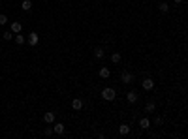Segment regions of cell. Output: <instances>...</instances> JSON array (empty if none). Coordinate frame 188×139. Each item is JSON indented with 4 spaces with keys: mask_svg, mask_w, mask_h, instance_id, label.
<instances>
[{
    "mask_svg": "<svg viewBox=\"0 0 188 139\" xmlns=\"http://www.w3.org/2000/svg\"><path fill=\"white\" fill-rule=\"evenodd\" d=\"M120 60H122V55H120L119 51H117V53H113V55H111V62H113V64H119Z\"/></svg>",
    "mask_w": 188,
    "mask_h": 139,
    "instance_id": "15",
    "label": "cell"
},
{
    "mask_svg": "<svg viewBox=\"0 0 188 139\" xmlns=\"http://www.w3.org/2000/svg\"><path fill=\"white\" fill-rule=\"evenodd\" d=\"M102 98H104L105 102H113L117 98V90L111 89V86H105V89H102Z\"/></svg>",
    "mask_w": 188,
    "mask_h": 139,
    "instance_id": "1",
    "label": "cell"
},
{
    "mask_svg": "<svg viewBox=\"0 0 188 139\" xmlns=\"http://www.w3.org/2000/svg\"><path fill=\"white\" fill-rule=\"evenodd\" d=\"M158 9H160L162 13H167V12H169V4H167V2H160V6H158Z\"/></svg>",
    "mask_w": 188,
    "mask_h": 139,
    "instance_id": "17",
    "label": "cell"
},
{
    "mask_svg": "<svg viewBox=\"0 0 188 139\" xmlns=\"http://www.w3.org/2000/svg\"><path fill=\"white\" fill-rule=\"evenodd\" d=\"M151 124H152V122H151L147 117H143V118L139 120V128H141V130H149V128H151Z\"/></svg>",
    "mask_w": 188,
    "mask_h": 139,
    "instance_id": "10",
    "label": "cell"
},
{
    "mask_svg": "<svg viewBox=\"0 0 188 139\" xmlns=\"http://www.w3.org/2000/svg\"><path fill=\"white\" fill-rule=\"evenodd\" d=\"M21 30H23V24L19 23V21H13V23H12V32H13V34H19Z\"/></svg>",
    "mask_w": 188,
    "mask_h": 139,
    "instance_id": "13",
    "label": "cell"
},
{
    "mask_svg": "<svg viewBox=\"0 0 188 139\" xmlns=\"http://www.w3.org/2000/svg\"><path fill=\"white\" fill-rule=\"evenodd\" d=\"M126 102H128V104H135V102H138V92L130 90L128 94H126Z\"/></svg>",
    "mask_w": 188,
    "mask_h": 139,
    "instance_id": "8",
    "label": "cell"
},
{
    "mask_svg": "<svg viewBox=\"0 0 188 139\" xmlns=\"http://www.w3.org/2000/svg\"><path fill=\"white\" fill-rule=\"evenodd\" d=\"M4 24H8V15L0 13V27H4Z\"/></svg>",
    "mask_w": 188,
    "mask_h": 139,
    "instance_id": "20",
    "label": "cell"
},
{
    "mask_svg": "<svg viewBox=\"0 0 188 139\" xmlns=\"http://www.w3.org/2000/svg\"><path fill=\"white\" fill-rule=\"evenodd\" d=\"M53 124H55V122H53ZM64 130H66V126L62 124V122H57V124L53 126V133H57V135H62Z\"/></svg>",
    "mask_w": 188,
    "mask_h": 139,
    "instance_id": "7",
    "label": "cell"
},
{
    "mask_svg": "<svg viewBox=\"0 0 188 139\" xmlns=\"http://www.w3.org/2000/svg\"><path fill=\"white\" fill-rule=\"evenodd\" d=\"M13 40H15V43H17V45H24V43H27V38H24L21 32H19V34H13Z\"/></svg>",
    "mask_w": 188,
    "mask_h": 139,
    "instance_id": "11",
    "label": "cell"
},
{
    "mask_svg": "<svg viewBox=\"0 0 188 139\" xmlns=\"http://www.w3.org/2000/svg\"><path fill=\"white\" fill-rule=\"evenodd\" d=\"M152 122H154V124H162L164 118H162V117H154V120H152Z\"/></svg>",
    "mask_w": 188,
    "mask_h": 139,
    "instance_id": "22",
    "label": "cell"
},
{
    "mask_svg": "<svg viewBox=\"0 0 188 139\" xmlns=\"http://www.w3.org/2000/svg\"><path fill=\"white\" fill-rule=\"evenodd\" d=\"M2 38H4V40H6V42H9V40H12V38H13V32H12V30H6V32H4V34H2Z\"/></svg>",
    "mask_w": 188,
    "mask_h": 139,
    "instance_id": "19",
    "label": "cell"
},
{
    "mask_svg": "<svg viewBox=\"0 0 188 139\" xmlns=\"http://www.w3.org/2000/svg\"><path fill=\"white\" fill-rule=\"evenodd\" d=\"M141 86H143V90L149 92V90L154 89V81H152L151 77H145V79H143V83H141Z\"/></svg>",
    "mask_w": 188,
    "mask_h": 139,
    "instance_id": "4",
    "label": "cell"
},
{
    "mask_svg": "<svg viewBox=\"0 0 188 139\" xmlns=\"http://www.w3.org/2000/svg\"><path fill=\"white\" fill-rule=\"evenodd\" d=\"M130 132H132L130 124H120V126H119V133H120V135H128Z\"/></svg>",
    "mask_w": 188,
    "mask_h": 139,
    "instance_id": "12",
    "label": "cell"
},
{
    "mask_svg": "<svg viewBox=\"0 0 188 139\" xmlns=\"http://www.w3.org/2000/svg\"><path fill=\"white\" fill-rule=\"evenodd\" d=\"M72 109L73 111H81V109H83V100H81V98H73V100H72Z\"/></svg>",
    "mask_w": 188,
    "mask_h": 139,
    "instance_id": "5",
    "label": "cell"
},
{
    "mask_svg": "<svg viewBox=\"0 0 188 139\" xmlns=\"http://www.w3.org/2000/svg\"><path fill=\"white\" fill-rule=\"evenodd\" d=\"M173 2H175V4H181V2H182V0H173Z\"/></svg>",
    "mask_w": 188,
    "mask_h": 139,
    "instance_id": "23",
    "label": "cell"
},
{
    "mask_svg": "<svg viewBox=\"0 0 188 139\" xmlns=\"http://www.w3.org/2000/svg\"><path fill=\"white\" fill-rule=\"evenodd\" d=\"M21 9H23V12H30V9H32V2H30V0H23V2H21Z\"/></svg>",
    "mask_w": 188,
    "mask_h": 139,
    "instance_id": "14",
    "label": "cell"
},
{
    "mask_svg": "<svg viewBox=\"0 0 188 139\" xmlns=\"http://www.w3.org/2000/svg\"><path fill=\"white\" fill-rule=\"evenodd\" d=\"M43 122H45V124H53V122H55V113L53 111H47L43 115Z\"/></svg>",
    "mask_w": 188,
    "mask_h": 139,
    "instance_id": "9",
    "label": "cell"
},
{
    "mask_svg": "<svg viewBox=\"0 0 188 139\" xmlns=\"http://www.w3.org/2000/svg\"><path fill=\"white\" fill-rule=\"evenodd\" d=\"M43 135H45V137L53 135V128H45V130H43Z\"/></svg>",
    "mask_w": 188,
    "mask_h": 139,
    "instance_id": "21",
    "label": "cell"
},
{
    "mask_svg": "<svg viewBox=\"0 0 188 139\" xmlns=\"http://www.w3.org/2000/svg\"><path fill=\"white\" fill-rule=\"evenodd\" d=\"M154 109H156V104H154V102H149V104L145 105V111H147V113H154Z\"/></svg>",
    "mask_w": 188,
    "mask_h": 139,
    "instance_id": "18",
    "label": "cell"
},
{
    "mask_svg": "<svg viewBox=\"0 0 188 139\" xmlns=\"http://www.w3.org/2000/svg\"><path fill=\"white\" fill-rule=\"evenodd\" d=\"M120 81H122V83H124V85H130V83H132V81H134V75H132V73H130V71H126V70H124V71H122V73H120Z\"/></svg>",
    "mask_w": 188,
    "mask_h": 139,
    "instance_id": "3",
    "label": "cell"
},
{
    "mask_svg": "<svg viewBox=\"0 0 188 139\" xmlns=\"http://www.w3.org/2000/svg\"><path fill=\"white\" fill-rule=\"evenodd\" d=\"M27 42H28V45L36 47V45L40 43V34H38V32H30V34H28V38H27Z\"/></svg>",
    "mask_w": 188,
    "mask_h": 139,
    "instance_id": "2",
    "label": "cell"
},
{
    "mask_svg": "<svg viewBox=\"0 0 188 139\" xmlns=\"http://www.w3.org/2000/svg\"><path fill=\"white\" fill-rule=\"evenodd\" d=\"M98 75L102 77V79H109V77H111V70L105 68V66H102V68L98 70Z\"/></svg>",
    "mask_w": 188,
    "mask_h": 139,
    "instance_id": "6",
    "label": "cell"
},
{
    "mask_svg": "<svg viewBox=\"0 0 188 139\" xmlns=\"http://www.w3.org/2000/svg\"><path fill=\"white\" fill-rule=\"evenodd\" d=\"M94 56H96L98 60H100V58H104V56H105V51L102 49V47H96V49H94Z\"/></svg>",
    "mask_w": 188,
    "mask_h": 139,
    "instance_id": "16",
    "label": "cell"
}]
</instances>
